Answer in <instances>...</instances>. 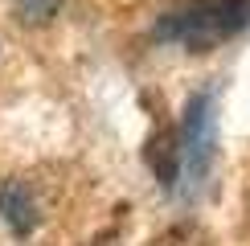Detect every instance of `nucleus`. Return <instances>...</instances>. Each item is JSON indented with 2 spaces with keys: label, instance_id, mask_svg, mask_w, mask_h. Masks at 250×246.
Returning <instances> with one entry per match:
<instances>
[{
  "label": "nucleus",
  "instance_id": "f257e3e1",
  "mask_svg": "<svg viewBox=\"0 0 250 246\" xmlns=\"http://www.w3.org/2000/svg\"><path fill=\"white\" fill-rule=\"evenodd\" d=\"M250 20V0H181L156 25V37L189 49H209L222 37L238 33Z\"/></svg>",
  "mask_w": 250,
  "mask_h": 246
},
{
  "label": "nucleus",
  "instance_id": "f03ea898",
  "mask_svg": "<svg viewBox=\"0 0 250 246\" xmlns=\"http://www.w3.org/2000/svg\"><path fill=\"white\" fill-rule=\"evenodd\" d=\"M181 172L189 184H201L213 164V95H193L181 123Z\"/></svg>",
  "mask_w": 250,
  "mask_h": 246
},
{
  "label": "nucleus",
  "instance_id": "7ed1b4c3",
  "mask_svg": "<svg viewBox=\"0 0 250 246\" xmlns=\"http://www.w3.org/2000/svg\"><path fill=\"white\" fill-rule=\"evenodd\" d=\"M0 218H4V226L17 238L37 230V201L25 189V181H4L0 184Z\"/></svg>",
  "mask_w": 250,
  "mask_h": 246
},
{
  "label": "nucleus",
  "instance_id": "20e7f679",
  "mask_svg": "<svg viewBox=\"0 0 250 246\" xmlns=\"http://www.w3.org/2000/svg\"><path fill=\"white\" fill-rule=\"evenodd\" d=\"M148 168L156 172L160 184H168V189L176 184V177H181V140H176V131L160 127L148 140Z\"/></svg>",
  "mask_w": 250,
  "mask_h": 246
},
{
  "label": "nucleus",
  "instance_id": "39448f33",
  "mask_svg": "<svg viewBox=\"0 0 250 246\" xmlns=\"http://www.w3.org/2000/svg\"><path fill=\"white\" fill-rule=\"evenodd\" d=\"M62 8V0H17V20L21 25H45L54 20Z\"/></svg>",
  "mask_w": 250,
  "mask_h": 246
}]
</instances>
